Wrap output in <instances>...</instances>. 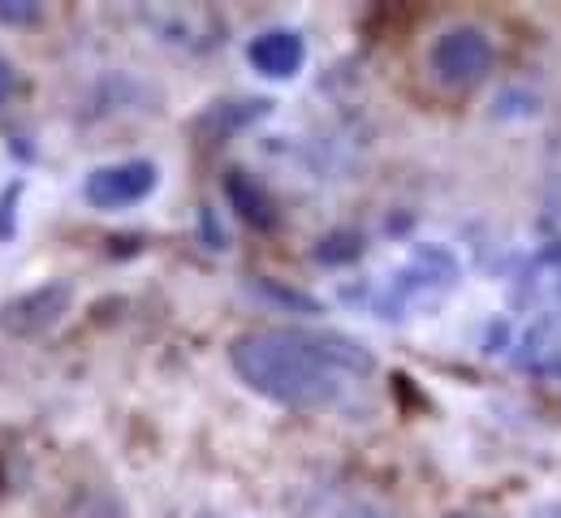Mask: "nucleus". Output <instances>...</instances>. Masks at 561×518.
<instances>
[{"instance_id": "1", "label": "nucleus", "mask_w": 561, "mask_h": 518, "mask_svg": "<svg viewBox=\"0 0 561 518\" xmlns=\"http://www.w3.org/2000/svg\"><path fill=\"white\" fill-rule=\"evenodd\" d=\"M233 372L272 402L294 410H329L345 388L371 377V355L320 329H255L229 346Z\"/></svg>"}, {"instance_id": "2", "label": "nucleus", "mask_w": 561, "mask_h": 518, "mask_svg": "<svg viewBox=\"0 0 561 518\" xmlns=\"http://www.w3.org/2000/svg\"><path fill=\"white\" fill-rule=\"evenodd\" d=\"M74 303V285L70 281H44L26 294H13L0 303V333L4 337H17V342H31L48 329L61 324V316L70 311Z\"/></svg>"}, {"instance_id": "3", "label": "nucleus", "mask_w": 561, "mask_h": 518, "mask_svg": "<svg viewBox=\"0 0 561 518\" xmlns=\"http://www.w3.org/2000/svg\"><path fill=\"white\" fill-rule=\"evenodd\" d=\"M492 39L475 26H453L446 30L437 44H432V74L446 83V87H475L492 74Z\"/></svg>"}, {"instance_id": "4", "label": "nucleus", "mask_w": 561, "mask_h": 518, "mask_svg": "<svg viewBox=\"0 0 561 518\" xmlns=\"http://www.w3.org/2000/svg\"><path fill=\"white\" fill-rule=\"evenodd\" d=\"M156 164L151 160H121V164H105L87 177L83 186V199L100 212H117V208H130V203H143L151 190H156Z\"/></svg>"}, {"instance_id": "5", "label": "nucleus", "mask_w": 561, "mask_h": 518, "mask_svg": "<svg viewBox=\"0 0 561 518\" xmlns=\"http://www.w3.org/2000/svg\"><path fill=\"white\" fill-rule=\"evenodd\" d=\"M246 57L264 78H294L307 61V48L294 30H264V35L251 39Z\"/></svg>"}, {"instance_id": "6", "label": "nucleus", "mask_w": 561, "mask_h": 518, "mask_svg": "<svg viewBox=\"0 0 561 518\" xmlns=\"http://www.w3.org/2000/svg\"><path fill=\"white\" fill-rule=\"evenodd\" d=\"M229 199H233V208H237L251 225H259V230H268V225L277 221L272 199H268L264 186H255V177H246V173H229Z\"/></svg>"}, {"instance_id": "7", "label": "nucleus", "mask_w": 561, "mask_h": 518, "mask_svg": "<svg viewBox=\"0 0 561 518\" xmlns=\"http://www.w3.org/2000/svg\"><path fill=\"white\" fill-rule=\"evenodd\" d=\"M44 17V4L39 0H0V22L4 26H31Z\"/></svg>"}, {"instance_id": "8", "label": "nucleus", "mask_w": 561, "mask_h": 518, "mask_svg": "<svg viewBox=\"0 0 561 518\" xmlns=\"http://www.w3.org/2000/svg\"><path fill=\"white\" fill-rule=\"evenodd\" d=\"M358 256V238L354 234H333L320 243V259L325 263H341V259H354Z\"/></svg>"}, {"instance_id": "9", "label": "nucleus", "mask_w": 561, "mask_h": 518, "mask_svg": "<svg viewBox=\"0 0 561 518\" xmlns=\"http://www.w3.org/2000/svg\"><path fill=\"white\" fill-rule=\"evenodd\" d=\"M17 195H22V182H13V186L0 195V243H9V238H13V230H17V217H13Z\"/></svg>"}, {"instance_id": "10", "label": "nucleus", "mask_w": 561, "mask_h": 518, "mask_svg": "<svg viewBox=\"0 0 561 518\" xmlns=\"http://www.w3.org/2000/svg\"><path fill=\"white\" fill-rule=\"evenodd\" d=\"M13 87H17V74H13V65L0 57V104L13 100Z\"/></svg>"}, {"instance_id": "11", "label": "nucleus", "mask_w": 561, "mask_h": 518, "mask_svg": "<svg viewBox=\"0 0 561 518\" xmlns=\"http://www.w3.org/2000/svg\"><path fill=\"white\" fill-rule=\"evenodd\" d=\"M536 518H561V502H558V506H540V510H536Z\"/></svg>"}, {"instance_id": "12", "label": "nucleus", "mask_w": 561, "mask_h": 518, "mask_svg": "<svg viewBox=\"0 0 561 518\" xmlns=\"http://www.w3.org/2000/svg\"><path fill=\"white\" fill-rule=\"evenodd\" d=\"M449 518H479V515H449Z\"/></svg>"}]
</instances>
